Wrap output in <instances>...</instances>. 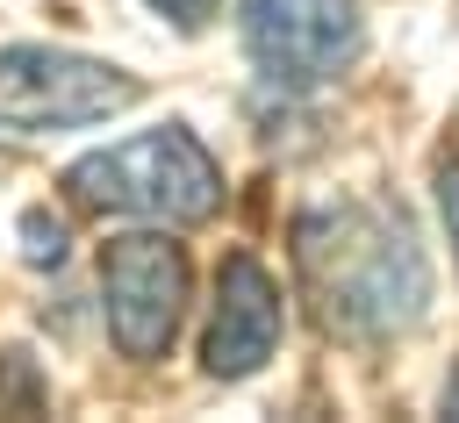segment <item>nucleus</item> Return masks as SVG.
<instances>
[{"instance_id": "obj_8", "label": "nucleus", "mask_w": 459, "mask_h": 423, "mask_svg": "<svg viewBox=\"0 0 459 423\" xmlns=\"http://www.w3.org/2000/svg\"><path fill=\"white\" fill-rule=\"evenodd\" d=\"M430 186H437V215H445V237H452V258H459V158H445Z\"/></svg>"}, {"instance_id": "obj_6", "label": "nucleus", "mask_w": 459, "mask_h": 423, "mask_svg": "<svg viewBox=\"0 0 459 423\" xmlns=\"http://www.w3.org/2000/svg\"><path fill=\"white\" fill-rule=\"evenodd\" d=\"M287 337V294L280 280L251 258V251H230L222 272H215V308H208V330H201V373L208 380H251Z\"/></svg>"}, {"instance_id": "obj_1", "label": "nucleus", "mask_w": 459, "mask_h": 423, "mask_svg": "<svg viewBox=\"0 0 459 423\" xmlns=\"http://www.w3.org/2000/svg\"><path fill=\"white\" fill-rule=\"evenodd\" d=\"M294 272L316 323L344 344L409 337L430 315V258L402 201L337 194L294 215Z\"/></svg>"}, {"instance_id": "obj_9", "label": "nucleus", "mask_w": 459, "mask_h": 423, "mask_svg": "<svg viewBox=\"0 0 459 423\" xmlns=\"http://www.w3.org/2000/svg\"><path fill=\"white\" fill-rule=\"evenodd\" d=\"M151 7H158L179 36H194V29H208V22H215V7H222V0H151Z\"/></svg>"}, {"instance_id": "obj_10", "label": "nucleus", "mask_w": 459, "mask_h": 423, "mask_svg": "<svg viewBox=\"0 0 459 423\" xmlns=\"http://www.w3.org/2000/svg\"><path fill=\"white\" fill-rule=\"evenodd\" d=\"M445 416H459V373L445 380Z\"/></svg>"}, {"instance_id": "obj_2", "label": "nucleus", "mask_w": 459, "mask_h": 423, "mask_svg": "<svg viewBox=\"0 0 459 423\" xmlns=\"http://www.w3.org/2000/svg\"><path fill=\"white\" fill-rule=\"evenodd\" d=\"M65 194L93 215H129L158 229H194L222 208V165L186 122L136 129L65 165Z\"/></svg>"}, {"instance_id": "obj_4", "label": "nucleus", "mask_w": 459, "mask_h": 423, "mask_svg": "<svg viewBox=\"0 0 459 423\" xmlns=\"http://www.w3.org/2000/svg\"><path fill=\"white\" fill-rule=\"evenodd\" d=\"M186 294H194L186 244H172L158 222L100 244V323H108L122 358H136V366L165 358L172 337H179Z\"/></svg>"}, {"instance_id": "obj_7", "label": "nucleus", "mask_w": 459, "mask_h": 423, "mask_svg": "<svg viewBox=\"0 0 459 423\" xmlns=\"http://www.w3.org/2000/svg\"><path fill=\"white\" fill-rule=\"evenodd\" d=\"M22 258L29 265H65V222L43 215V208H29L22 215Z\"/></svg>"}, {"instance_id": "obj_5", "label": "nucleus", "mask_w": 459, "mask_h": 423, "mask_svg": "<svg viewBox=\"0 0 459 423\" xmlns=\"http://www.w3.org/2000/svg\"><path fill=\"white\" fill-rule=\"evenodd\" d=\"M237 29L258 79L280 93H316L366 50L359 0H244Z\"/></svg>"}, {"instance_id": "obj_3", "label": "nucleus", "mask_w": 459, "mask_h": 423, "mask_svg": "<svg viewBox=\"0 0 459 423\" xmlns=\"http://www.w3.org/2000/svg\"><path fill=\"white\" fill-rule=\"evenodd\" d=\"M136 100H143V79L108 57L57 50V43H0V136L93 129Z\"/></svg>"}]
</instances>
